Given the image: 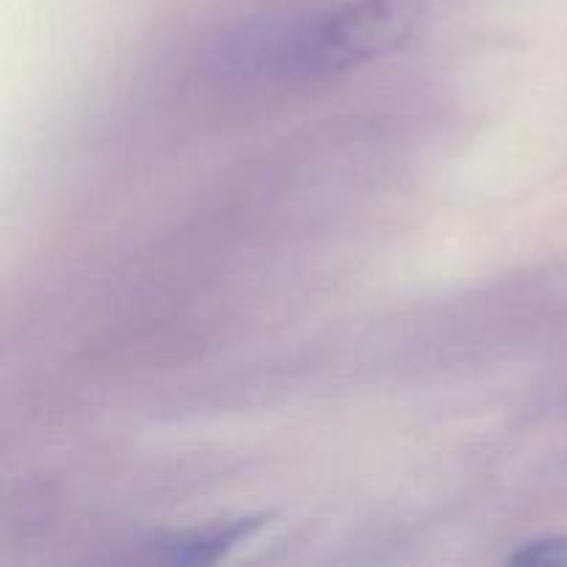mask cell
<instances>
[{
    "instance_id": "obj_1",
    "label": "cell",
    "mask_w": 567,
    "mask_h": 567,
    "mask_svg": "<svg viewBox=\"0 0 567 567\" xmlns=\"http://www.w3.org/2000/svg\"><path fill=\"white\" fill-rule=\"evenodd\" d=\"M408 33V20L385 0L347 6L313 22L293 39L286 66L293 75H336L391 50Z\"/></svg>"
},
{
    "instance_id": "obj_2",
    "label": "cell",
    "mask_w": 567,
    "mask_h": 567,
    "mask_svg": "<svg viewBox=\"0 0 567 567\" xmlns=\"http://www.w3.org/2000/svg\"><path fill=\"white\" fill-rule=\"evenodd\" d=\"M260 526V520H236V524H221V526H208L203 532H192V535L175 537V540L164 543V554L161 559L177 565H203V563H216L219 557H225L236 543H241L249 532H255Z\"/></svg>"
},
{
    "instance_id": "obj_3",
    "label": "cell",
    "mask_w": 567,
    "mask_h": 567,
    "mask_svg": "<svg viewBox=\"0 0 567 567\" xmlns=\"http://www.w3.org/2000/svg\"><path fill=\"white\" fill-rule=\"evenodd\" d=\"M513 565H537V567H565L567 565V537H543L520 546L513 557Z\"/></svg>"
}]
</instances>
